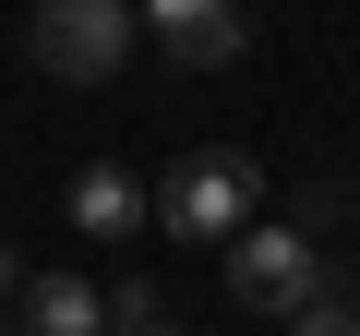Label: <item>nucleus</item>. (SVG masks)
<instances>
[{
	"label": "nucleus",
	"mask_w": 360,
	"mask_h": 336,
	"mask_svg": "<svg viewBox=\"0 0 360 336\" xmlns=\"http://www.w3.org/2000/svg\"><path fill=\"white\" fill-rule=\"evenodd\" d=\"M60 205H72V228H96V240L156 228V193L132 181V168H108V156H96V168H72V193H60Z\"/></svg>",
	"instance_id": "nucleus-5"
},
{
	"label": "nucleus",
	"mask_w": 360,
	"mask_h": 336,
	"mask_svg": "<svg viewBox=\"0 0 360 336\" xmlns=\"http://www.w3.org/2000/svg\"><path fill=\"white\" fill-rule=\"evenodd\" d=\"M288 336H360V312H348V300H312V312H300Z\"/></svg>",
	"instance_id": "nucleus-8"
},
{
	"label": "nucleus",
	"mask_w": 360,
	"mask_h": 336,
	"mask_svg": "<svg viewBox=\"0 0 360 336\" xmlns=\"http://www.w3.org/2000/svg\"><path fill=\"white\" fill-rule=\"evenodd\" d=\"M144 37H156L180 72H229V60L252 49V25L229 13V0H156V13H144Z\"/></svg>",
	"instance_id": "nucleus-4"
},
{
	"label": "nucleus",
	"mask_w": 360,
	"mask_h": 336,
	"mask_svg": "<svg viewBox=\"0 0 360 336\" xmlns=\"http://www.w3.org/2000/svg\"><path fill=\"white\" fill-rule=\"evenodd\" d=\"M13 288H25V252H13V240H0V300H13Z\"/></svg>",
	"instance_id": "nucleus-9"
},
{
	"label": "nucleus",
	"mask_w": 360,
	"mask_h": 336,
	"mask_svg": "<svg viewBox=\"0 0 360 336\" xmlns=\"http://www.w3.org/2000/svg\"><path fill=\"white\" fill-rule=\"evenodd\" d=\"M229 300H240V312H276V324H300L312 300H336V264L312 252V228H288V217H252V228L229 240Z\"/></svg>",
	"instance_id": "nucleus-1"
},
{
	"label": "nucleus",
	"mask_w": 360,
	"mask_h": 336,
	"mask_svg": "<svg viewBox=\"0 0 360 336\" xmlns=\"http://www.w3.org/2000/svg\"><path fill=\"white\" fill-rule=\"evenodd\" d=\"M108 336H180L168 288H144V276H108Z\"/></svg>",
	"instance_id": "nucleus-7"
},
{
	"label": "nucleus",
	"mask_w": 360,
	"mask_h": 336,
	"mask_svg": "<svg viewBox=\"0 0 360 336\" xmlns=\"http://www.w3.org/2000/svg\"><path fill=\"white\" fill-rule=\"evenodd\" d=\"M252 217H264V168L229 156V144L180 156L168 181H156V228H168V240H240Z\"/></svg>",
	"instance_id": "nucleus-2"
},
{
	"label": "nucleus",
	"mask_w": 360,
	"mask_h": 336,
	"mask_svg": "<svg viewBox=\"0 0 360 336\" xmlns=\"http://www.w3.org/2000/svg\"><path fill=\"white\" fill-rule=\"evenodd\" d=\"M132 13L120 0H37V25H25V49H37V72L49 84H108L120 60H132Z\"/></svg>",
	"instance_id": "nucleus-3"
},
{
	"label": "nucleus",
	"mask_w": 360,
	"mask_h": 336,
	"mask_svg": "<svg viewBox=\"0 0 360 336\" xmlns=\"http://www.w3.org/2000/svg\"><path fill=\"white\" fill-rule=\"evenodd\" d=\"M25 336H108V288H84V276H25Z\"/></svg>",
	"instance_id": "nucleus-6"
}]
</instances>
